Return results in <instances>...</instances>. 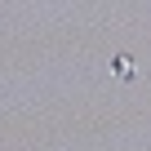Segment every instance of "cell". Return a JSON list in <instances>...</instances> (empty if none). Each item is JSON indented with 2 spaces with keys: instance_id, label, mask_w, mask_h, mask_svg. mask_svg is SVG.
Returning <instances> with one entry per match:
<instances>
[{
  "instance_id": "obj_1",
  "label": "cell",
  "mask_w": 151,
  "mask_h": 151,
  "mask_svg": "<svg viewBox=\"0 0 151 151\" xmlns=\"http://www.w3.org/2000/svg\"><path fill=\"white\" fill-rule=\"evenodd\" d=\"M116 76H124V80H133V62H129V58H116Z\"/></svg>"
}]
</instances>
